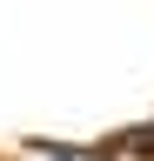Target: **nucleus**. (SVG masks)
<instances>
[{
    "mask_svg": "<svg viewBox=\"0 0 154 161\" xmlns=\"http://www.w3.org/2000/svg\"><path fill=\"white\" fill-rule=\"evenodd\" d=\"M127 148H134V154H154V128H141V134H127Z\"/></svg>",
    "mask_w": 154,
    "mask_h": 161,
    "instance_id": "f257e3e1",
    "label": "nucleus"
}]
</instances>
